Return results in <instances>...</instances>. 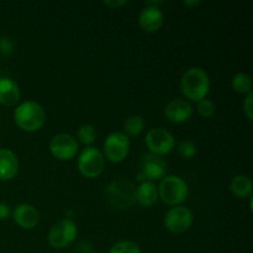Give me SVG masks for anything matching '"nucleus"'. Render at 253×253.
Returning <instances> with one entry per match:
<instances>
[{"label": "nucleus", "mask_w": 253, "mask_h": 253, "mask_svg": "<svg viewBox=\"0 0 253 253\" xmlns=\"http://www.w3.org/2000/svg\"><path fill=\"white\" fill-rule=\"evenodd\" d=\"M145 127V121L141 116L132 115L130 118L126 119L125 124H124V131H125L126 136H138L143 131Z\"/></svg>", "instance_id": "19"}, {"label": "nucleus", "mask_w": 253, "mask_h": 253, "mask_svg": "<svg viewBox=\"0 0 253 253\" xmlns=\"http://www.w3.org/2000/svg\"><path fill=\"white\" fill-rule=\"evenodd\" d=\"M110 253H141V250L135 242L120 241L111 247Z\"/></svg>", "instance_id": "22"}, {"label": "nucleus", "mask_w": 253, "mask_h": 253, "mask_svg": "<svg viewBox=\"0 0 253 253\" xmlns=\"http://www.w3.org/2000/svg\"><path fill=\"white\" fill-rule=\"evenodd\" d=\"M165 16L160 7L157 6H147L141 11L138 17V24L141 29L146 32H156L162 27Z\"/></svg>", "instance_id": "13"}, {"label": "nucleus", "mask_w": 253, "mask_h": 253, "mask_svg": "<svg viewBox=\"0 0 253 253\" xmlns=\"http://www.w3.org/2000/svg\"><path fill=\"white\" fill-rule=\"evenodd\" d=\"M104 5L111 7V9H118V7L123 6V5H126V1H125V0H123V1H114V0H106V1H104Z\"/></svg>", "instance_id": "28"}, {"label": "nucleus", "mask_w": 253, "mask_h": 253, "mask_svg": "<svg viewBox=\"0 0 253 253\" xmlns=\"http://www.w3.org/2000/svg\"><path fill=\"white\" fill-rule=\"evenodd\" d=\"M178 153H179L180 157L183 158H193L198 153V148L195 143H193L192 141H182V142L178 145Z\"/></svg>", "instance_id": "23"}, {"label": "nucleus", "mask_w": 253, "mask_h": 253, "mask_svg": "<svg viewBox=\"0 0 253 253\" xmlns=\"http://www.w3.org/2000/svg\"><path fill=\"white\" fill-rule=\"evenodd\" d=\"M165 115L170 123H187L193 115V106L184 99H174L169 101L165 109Z\"/></svg>", "instance_id": "11"}, {"label": "nucleus", "mask_w": 253, "mask_h": 253, "mask_svg": "<svg viewBox=\"0 0 253 253\" xmlns=\"http://www.w3.org/2000/svg\"><path fill=\"white\" fill-rule=\"evenodd\" d=\"M78 138L83 145H91L96 140V130L93 125H83L78 130Z\"/></svg>", "instance_id": "21"}, {"label": "nucleus", "mask_w": 253, "mask_h": 253, "mask_svg": "<svg viewBox=\"0 0 253 253\" xmlns=\"http://www.w3.org/2000/svg\"><path fill=\"white\" fill-rule=\"evenodd\" d=\"M49 151L57 160L69 161L78 152V142L68 133H59L52 138L49 143Z\"/></svg>", "instance_id": "10"}, {"label": "nucleus", "mask_w": 253, "mask_h": 253, "mask_svg": "<svg viewBox=\"0 0 253 253\" xmlns=\"http://www.w3.org/2000/svg\"><path fill=\"white\" fill-rule=\"evenodd\" d=\"M210 89V79L207 72L198 67H193L184 72L180 79V90L185 98L193 101L205 99Z\"/></svg>", "instance_id": "1"}, {"label": "nucleus", "mask_w": 253, "mask_h": 253, "mask_svg": "<svg viewBox=\"0 0 253 253\" xmlns=\"http://www.w3.org/2000/svg\"><path fill=\"white\" fill-rule=\"evenodd\" d=\"M19 172V160L12 151L0 150V180H11Z\"/></svg>", "instance_id": "15"}, {"label": "nucleus", "mask_w": 253, "mask_h": 253, "mask_svg": "<svg viewBox=\"0 0 253 253\" xmlns=\"http://www.w3.org/2000/svg\"><path fill=\"white\" fill-rule=\"evenodd\" d=\"M244 111L245 114H246L247 118H249V120H252L253 118V94L252 93L247 94L246 99H245Z\"/></svg>", "instance_id": "25"}, {"label": "nucleus", "mask_w": 253, "mask_h": 253, "mask_svg": "<svg viewBox=\"0 0 253 253\" xmlns=\"http://www.w3.org/2000/svg\"><path fill=\"white\" fill-rule=\"evenodd\" d=\"M14 120L21 130L26 132H35L43 126L46 121V113L36 101H25L15 109Z\"/></svg>", "instance_id": "2"}, {"label": "nucleus", "mask_w": 253, "mask_h": 253, "mask_svg": "<svg viewBox=\"0 0 253 253\" xmlns=\"http://www.w3.org/2000/svg\"><path fill=\"white\" fill-rule=\"evenodd\" d=\"M146 146L152 155H168L174 148V137L169 131L162 127L151 128L145 137Z\"/></svg>", "instance_id": "6"}, {"label": "nucleus", "mask_w": 253, "mask_h": 253, "mask_svg": "<svg viewBox=\"0 0 253 253\" xmlns=\"http://www.w3.org/2000/svg\"><path fill=\"white\" fill-rule=\"evenodd\" d=\"M158 199L157 187L155 183L146 180L135 189V200L142 207H152Z\"/></svg>", "instance_id": "17"}, {"label": "nucleus", "mask_w": 253, "mask_h": 253, "mask_svg": "<svg viewBox=\"0 0 253 253\" xmlns=\"http://www.w3.org/2000/svg\"><path fill=\"white\" fill-rule=\"evenodd\" d=\"M130 151V140L123 132H113L104 141L105 157L113 163H120L127 157Z\"/></svg>", "instance_id": "5"}, {"label": "nucleus", "mask_w": 253, "mask_h": 253, "mask_svg": "<svg viewBox=\"0 0 253 253\" xmlns=\"http://www.w3.org/2000/svg\"><path fill=\"white\" fill-rule=\"evenodd\" d=\"M183 4L188 7H197L198 5L202 4V1H200V0H185Z\"/></svg>", "instance_id": "29"}, {"label": "nucleus", "mask_w": 253, "mask_h": 253, "mask_svg": "<svg viewBox=\"0 0 253 253\" xmlns=\"http://www.w3.org/2000/svg\"><path fill=\"white\" fill-rule=\"evenodd\" d=\"M106 194L114 207L123 209V208L132 204V202L135 200V188L130 182L118 180L109 185L106 189Z\"/></svg>", "instance_id": "9"}, {"label": "nucleus", "mask_w": 253, "mask_h": 253, "mask_svg": "<svg viewBox=\"0 0 253 253\" xmlns=\"http://www.w3.org/2000/svg\"><path fill=\"white\" fill-rule=\"evenodd\" d=\"M141 169H142V174L147 179H150V182H152V180H157L165 177L167 173V162L161 156L151 153V155L143 157Z\"/></svg>", "instance_id": "12"}, {"label": "nucleus", "mask_w": 253, "mask_h": 253, "mask_svg": "<svg viewBox=\"0 0 253 253\" xmlns=\"http://www.w3.org/2000/svg\"><path fill=\"white\" fill-rule=\"evenodd\" d=\"M77 225L72 220L63 219L53 225L48 235V241L53 249L61 250L71 245L77 236Z\"/></svg>", "instance_id": "7"}, {"label": "nucleus", "mask_w": 253, "mask_h": 253, "mask_svg": "<svg viewBox=\"0 0 253 253\" xmlns=\"http://www.w3.org/2000/svg\"><path fill=\"white\" fill-rule=\"evenodd\" d=\"M232 88L235 91L240 94H249L251 93L252 81L251 77L246 73H237L232 78Z\"/></svg>", "instance_id": "20"}, {"label": "nucleus", "mask_w": 253, "mask_h": 253, "mask_svg": "<svg viewBox=\"0 0 253 253\" xmlns=\"http://www.w3.org/2000/svg\"><path fill=\"white\" fill-rule=\"evenodd\" d=\"M20 100L19 85L9 78H0V104L14 106Z\"/></svg>", "instance_id": "16"}, {"label": "nucleus", "mask_w": 253, "mask_h": 253, "mask_svg": "<svg viewBox=\"0 0 253 253\" xmlns=\"http://www.w3.org/2000/svg\"><path fill=\"white\" fill-rule=\"evenodd\" d=\"M10 207L4 203H0V220H6L10 216Z\"/></svg>", "instance_id": "27"}, {"label": "nucleus", "mask_w": 253, "mask_h": 253, "mask_svg": "<svg viewBox=\"0 0 253 253\" xmlns=\"http://www.w3.org/2000/svg\"><path fill=\"white\" fill-rule=\"evenodd\" d=\"M198 113L200 116L205 119H209L214 115L215 113V105L211 100L209 99H203V100L198 101Z\"/></svg>", "instance_id": "24"}, {"label": "nucleus", "mask_w": 253, "mask_h": 253, "mask_svg": "<svg viewBox=\"0 0 253 253\" xmlns=\"http://www.w3.org/2000/svg\"><path fill=\"white\" fill-rule=\"evenodd\" d=\"M14 44L9 39H0V51L5 54H9L12 52Z\"/></svg>", "instance_id": "26"}, {"label": "nucleus", "mask_w": 253, "mask_h": 253, "mask_svg": "<svg viewBox=\"0 0 253 253\" xmlns=\"http://www.w3.org/2000/svg\"><path fill=\"white\" fill-rule=\"evenodd\" d=\"M193 220L194 217L188 208L175 207L166 214L165 225L168 231L173 232V234H183L190 229V226L193 225Z\"/></svg>", "instance_id": "8"}, {"label": "nucleus", "mask_w": 253, "mask_h": 253, "mask_svg": "<svg viewBox=\"0 0 253 253\" xmlns=\"http://www.w3.org/2000/svg\"><path fill=\"white\" fill-rule=\"evenodd\" d=\"M14 220L21 229L31 230L39 225L40 214L32 205L20 204L14 210Z\"/></svg>", "instance_id": "14"}, {"label": "nucleus", "mask_w": 253, "mask_h": 253, "mask_svg": "<svg viewBox=\"0 0 253 253\" xmlns=\"http://www.w3.org/2000/svg\"><path fill=\"white\" fill-rule=\"evenodd\" d=\"M105 168V160L96 147H86L78 158V169L85 178H98Z\"/></svg>", "instance_id": "4"}, {"label": "nucleus", "mask_w": 253, "mask_h": 253, "mask_svg": "<svg viewBox=\"0 0 253 253\" xmlns=\"http://www.w3.org/2000/svg\"><path fill=\"white\" fill-rule=\"evenodd\" d=\"M158 195L168 205H178L188 197V184L178 175L165 177L158 187Z\"/></svg>", "instance_id": "3"}, {"label": "nucleus", "mask_w": 253, "mask_h": 253, "mask_svg": "<svg viewBox=\"0 0 253 253\" xmlns=\"http://www.w3.org/2000/svg\"><path fill=\"white\" fill-rule=\"evenodd\" d=\"M230 189L240 199L249 198L252 194V180L247 175H236L230 183Z\"/></svg>", "instance_id": "18"}]
</instances>
